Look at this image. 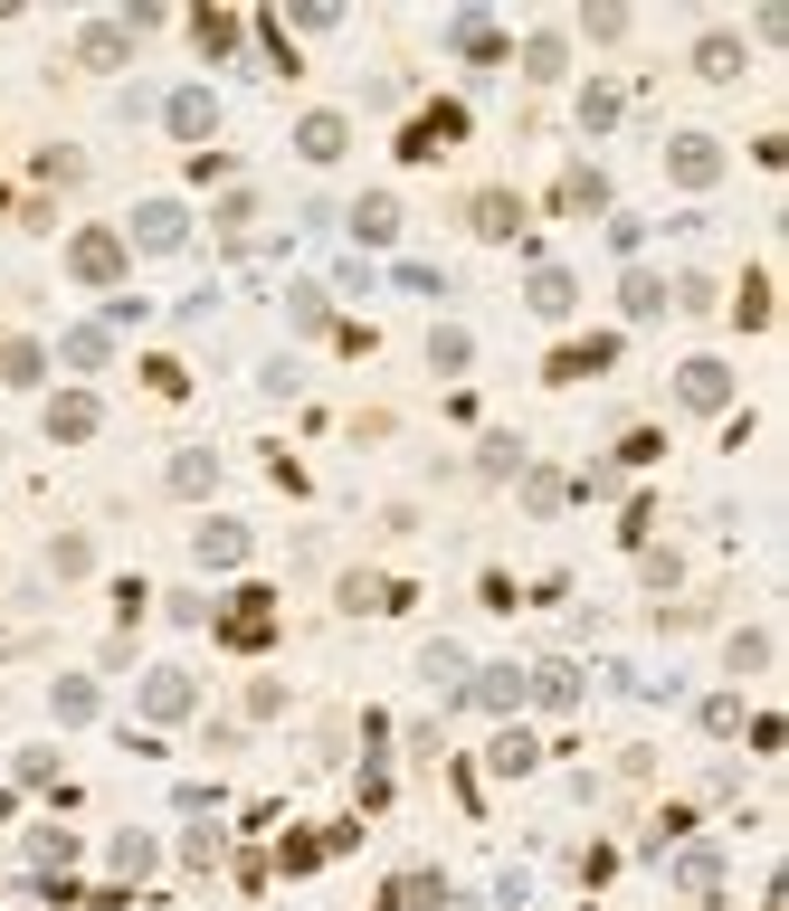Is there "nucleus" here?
I'll return each mask as SVG.
<instances>
[{
	"mask_svg": "<svg viewBox=\"0 0 789 911\" xmlns=\"http://www.w3.org/2000/svg\"><path fill=\"white\" fill-rule=\"evenodd\" d=\"M723 390H733L723 361H694V371H685V409H723Z\"/></svg>",
	"mask_w": 789,
	"mask_h": 911,
	"instance_id": "f257e3e1",
	"label": "nucleus"
},
{
	"mask_svg": "<svg viewBox=\"0 0 789 911\" xmlns=\"http://www.w3.org/2000/svg\"><path fill=\"white\" fill-rule=\"evenodd\" d=\"M305 152H314V162H334V152H343V115H305Z\"/></svg>",
	"mask_w": 789,
	"mask_h": 911,
	"instance_id": "7ed1b4c3",
	"label": "nucleus"
},
{
	"mask_svg": "<svg viewBox=\"0 0 789 911\" xmlns=\"http://www.w3.org/2000/svg\"><path fill=\"white\" fill-rule=\"evenodd\" d=\"M533 304H543V314H561V304H571V276H561V266H543V276H533Z\"/></svg>",
	"mask_w": 789,
	"mask_h": 911,
	"instance_id": "39448f33",
	"label": "nucleus"
},
{
	"mask_svg": "<svg viewBox=\"0 0 789 911\" xmlns=\"http://www.w3.org/2000/svg\"><path fill=\"white\" fill-rule=\"evenodd\" d=\"M134 229H144V247H181V210H171V200H152Z\"/></svg>",
	"mask_w": 789,
	"mask_h": 911,
	"instance_id": "f03ea898",
	"label": "nucleus"
},
{
	"mask_svg": "<svg viewBox=\"0 0 789 911\" xmlns=\"http://www.w3.org/2000/svg\"><path fill=\"white\" fill-rule=\"evenodd\" d=\"M200 551H210V561H239L248 532H239V522H210V532H200Z\"/></svg>",
	"mask_w": 789,
	"mask_h": 911,
	"instance_id": "20e7f679",
	"label": "nucleus"
}]
</instances>
